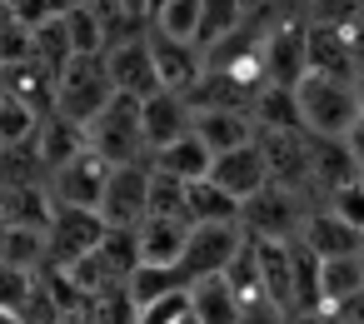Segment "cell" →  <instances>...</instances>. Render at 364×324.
Here are the masks:
<instances>
[{
	"label": "cell",
	"mask_w": 364,
	"mask_h": 324,
	"mask_svg": "<svg viewBox=\"0 0 364 324\" xmlns=\"http://www.w3.org/2000/svg\"><path fill=\"white\" fill-rule=\"evenodd\" d=\"M324 205L344 220V225H354L359 234H364V180H349V185H339L334 195H324Z\"/></svg>",
	"instance_id": "836d02e7"
},
{
	"label": "cell",
	"mask_w": 364,
	"mask_h": 324,
	"mask_svg": "<svg viewBox=\"0 0 364 324\" xmlns=\"http://www.w3.org/2000/svg\"><path fill=\"white\" fill-rule=\"evenodd\" d=\"M359 180H364V175H359Z\"/></svg>",
	"instance_id": "681fc988"
},
{
	"label": "cell",
	"mask_w": 364,
	"mask_h": 324,
	"mask_svg": "<svg viewBox=\"0 0 364 324\" xmlns=\"http://www.w3.org/2000/svg\"><path fill=\"white\" fill-rule=\"evenodd\" d=\"M180 314H190V289H175V294H160V299L140 304L135 324H175Z\"/></svg>",
	"instance_id": "e575fe53"
},
{
	"label": "cell",
	"mask_w": 364,
	"mask_h": 324,
	"mask_svg": "<svg viewBox=\"0 0 364 324\" xmlns=\"http://www.w3.org/2000/svg\"><path fill=\"white\" fill-rule=\"evenodd\" d=\"M105 215L100 210H80V205H55L46 239H50V264H75L80 254H90L105 239Z\"/></svg>",
	"instance_id": "52a82bcc"
},
{
	"label": "cell",
	"mask_w": 364,
	"mask_h": 324,
	"mask_svg": "<svg viewBox=\"0 0 364 324\" xmlns=\"http://www.w3.org/2000/svg\"><path fill=\"white\" fill-rule=\"evenodd\" d=\"M175 324H200V314H195V304H190V314H180Z\"/></svg>",
	"instance_id": "ee69618b"
},
{
	"label": "cell",
	"mask_w": 364,
	"mask_h": 324,
	"mask_svg": "<svg viewBox=\"0 0 364 324\" xmlns=\"http://www.w3.org/2000/svg\"><path fill=\"white\" fill-rule=\"evenodd\" d=\"M210 180H215V185H225V190L245 205L250 195H259V190L269 185V160H264V145H259V140H250V145H240V150L215 155Z\"/></svg>",
	"instance_id": "8fae6325"
},
{
	"label": "cell",
	"mask_w": 364,
	"mask_h": 324,
	"mask_svg": "<svg viewBox=\"0 0 364 324\" xmlns=\"http://www.w3.org/2000/svg\"><path fill=\"white\" fill-rule=\"evenodd\" d=\"M11 230V220H6V205H0V234H6Z\"/></svg>",
	"instance_id": "f6af8a7d"
},
{
	"label": "cell",
	"mask_w": 364,
	"mask_h": 324,
	"mask_svg": "<svg viewBox=\"0 0 364 324\" xmlns=\"http://www.w3.org/2000/svg\"><path fill=\"white\" fill-rule=\"evenodd\" d=\"M150 165L160 170V175H170V180H185V185H195V180H205L210 175V165H215V150L190 130V135H180V140H170V145H160V150H150Z\"/></svg>",
	"instance_id": "e0dca14e"
},
{
	"label": "cell",
	"mask_w": 364,
	"mask_h": 324,
	"mask_svg": "<svg viewBox=\"0 0 364 324\" xmlns=\"http://www.w3.org/2000/svg\"><path fill=\"white\" fill-rule=\"evenodd\" d=\"M41 110H31L26 100H16V95H6L0 90V145H21V140H36V130H41Z\"/></svg>",
	"instance_id": "83f0119b"
},
{
	"label": "cell",
	"mask_w": 364,
	"mask_h": 324,
	"mask_svg": "<svg viewBox=\"0 0 364 324\" xmlns=\"http://www.w3.org/2000/svg\"><path fill=\"white\" fill-rule=\"evenodd\" d=\"M0 259L41 274V269L50 264V239H46V230H36V225H11L6 234H0Z\"/></svg>",
	"instance_id": "d4e9b609"
},
{
	"label": "cell",
	"mask_w": 364,
	"mask_h": 324,
	"mask_svg": "<svg viewBox=\"0 0 364 324\" xmlns=\"http://www.w3.org/2000/svg\"><path fill=\"white\" fill-rule=\"evenodd\" d=\"M36 269H21V264H6L0 259V309H26V299H31V289H36Z\"/></svg>",
	"instance_id": "d6a6232c"
},
{
	"label": "cell",
	"mask_w": 364,
	"mask_h": 324,
	"mask_svg": "<svg viewBox=\"0 0 364 324\" xmlns=\"http://www.w3.org/2000/svg\"><path fill=\"white\" fill-rule=\"evenodd\" d=\"M160 6H165V0H150V16H155V11H160Z\"/></svg>",
	"instance_id": "7dc6e473"
},
{
	"label": "cell",
	"mask_w": 364,
	"mask_h": 324,
	"mask_svg": "<svg viewBox=\"0 0 364 324\" xmlns=\"http://www.w3.org/2000/svg\"><path fill=\"white\" fill-rule=\"evenodd\" d=\"M65 31H70L75 55H105V31H100L95 11H90V0H80V6L65 16Z\"/></svg>",
	"instance_id": "f1b7e54d"
},
{
	"label": "cell",
	"mask_w": 364,
	"mask_h": 324,
	"mask_svg": "<svg viewBox=\"0 0 364 324\" xmlns=\"http://www.w3.org/2000/svg\"><path fill=\"white\" fill-rule=\"evenodd\" d=\"M240 6H245V11L255 16V11H264V6H274V0H240Z\"/></svg>",
	"instance_id": "60d3db41"
},
{
	"label": "cell",
	"mask_w": 364,
	"mask_h": 324,
	"mask_svg": "<svg viewBox=\"0 0 364 324\" xmlns=\"http://www.w3.org/2000/svg\"><path fill=\"white\" fill-rule=\"evenodd\" d=\"M359 259H364V249H359Z\"/></svg>",
	"instance_id": "c3c4849f"
},
{
	"label": "cell",
	"mask_w": 364,
	"mask_h": 324,
	"mask_svg": "<svg viewBox=\"0 0 364 324\" xmlns=\"http://www.w3.org/2000/svg\"><path fill=\"white\" fill-rule=\"evenodd\" d=\"M309 210H314L309 195H299V190L269 180L259 195H250V200L240 205V225H245V234H255V239H299Z\"/></svg>",
	"instance_id": "3957f363"
},
{
	"label": "cell",
	"mask_w": 364,
	"mask_h": 324,
	"mask_svg": "<svg viewBox=\"0 0 364 324\" xmlns=\"http://www.w3.org/2000/svg\"><path fill=\"white\" fill-rule=\"evenodd\" d=\"M309 70L314 75H334V80H354L359 75V60L349 50V36L334 31V26H309Z\"/></svg>",
	"instance_id": "d6986e66"
},
{
	"label": "cell",
	"mask_w": 364,
	"mask_h": 324,
	"mask_svg": "<svg viewBox=\"0 0 364 324\" xmlns=\"http://www.w3.org/2000/svg\"><path fill=\"white\" fill-rule=\"evenodd\" d=\"M245 239H250V234H245V225H240V220H230V225H195V230H190L185 254L175 259L180 284L190 289V284H200V279L230 274V264L240 259Z\"/></svg>",
	"instance_id": "277c9868"
},
{
	"label": "cell",
	"mask_w": 364,
	"mask_h": 324,
	"mask_svg": "<svg viewBox=\"0 0 364 324\" xmlns=\"http://www.w3.org/2000/svg\"><path fill=\"white\" fill-rule=\"evenodd\" d=\"M299 239H304L319 259H334V254H359V249H364V234H359L354 225H344L329 205H314V210H309V220H304Z\"/></svg>",
	"instance_id": "9a60e30c"
},
{
	"label": "cell",
	"mask_w": 364,
	"mask_h": 324,
	"mask_svg": "<svg viewBox=\"0 0 364 324\" xmlns=\"http://www.w3.org/2000/svg\"><path fill=\"white\" fill-rule=\"evenodd\" d=\"M190 304H195L200 324H245V314H250L245 299H240V289H235L225 274L190 284Z\"/></svg>",
	"instance_id": "ffe728a7"
},
{
	"label": "cell",
	"mask_w": 364,
	"mask_h": 324,
	"mask_svg": "<svg viewBox=\"0 0 364 324\" xmlns=\"http://www.w3.org/2000/svg\"><path fill=\"white\" fill-rule=\"evenodd\" d=\"M250 21V11L240 6V0H205V16H200V45H220L225 36H235L240 26Z\"/></svg>",
	"instance_id": "4316f807"
},
{
	"label": "cell",
	"mask_w": 364,
	"mask_h": 324,
	"mask_svg": "<svg viewBox=\"0 0 364 324\" xmlns=\"http://www.w3.org/2000/svg\"><path fill=\"white\" fill-rule=\"evenodd\" d=\"M279 6H289V11H304V0H279Z\"/></svg>",
	"instance_id": "bcb514c9"
},
{
	"label": "cell",
	"mask_w": 364,
	"mask_h": 324,
	"mask_svg": "<svg viewBox=\"0 0 364 324\" xmlns=\"http://www.w3.org/2000/svg\"><path fill=\"white\" fill-rule=\"evenodd\" d=\"M195 135H200L215 155H225V150H240V145L259 140V125H255V115H245V110H195Z\"/></svg>",
	"instance_id": "ac0fdd59"
},
{
	"label": "cell",
	"mask_w": 364,
	"mask_h": 324,
	"mask_svg": "<svg viewBox=\"0 0 364 324\" xmlns=\"http://www.w3.org/2000/svg\"><path fill=\"white\" fill-rule=\"evenodd\" d=\"M190 220L185 215H145L140 220V264H175L190 244Z\"/></svg>",
	"instance_id": "5bb4252c"
},
{
	"label": "cell",
	"mask_w": 364,
	"mask_h": 324,
	"mask_svg": "<svg viewBox=\"0 0 364 324\" xmlns=\"http://www.w3.org/2000/svg\"><path fill=\"white\" fill-rule=\"evenodd\" d=\"M36 55V26H26V21H6L0 26V70L6 65H21V60H31Z\"/></svg>",
	"instance_id": "1f68e13d"
},
{
	"label": "cell",
	"mask_w": 364,
	"mask_h": 324,
	"mask_svg": "<svg viewBox=\"0 0 364 324\" xmlns=\"http://www.w3.org/2000/svg\"><path fill=\"white\" fill-rule=\"evenodd\" d=\"M105 70H110L115 95H135V100H145V95H155V90H160L155 55H150V36L110 45V50H105Z\"/></svg>",
	"instance_id": "30bf717a"
},
{
	"label": "cell",
	"mask_w": 364,
	"mask_h": 324,
	"mask_svg": "<svg viewBox=\"0 0 364 324\" xmlns=\"http://www.w3.org/2000/svg\"><path fill=\"white\" fill-rule=\"evenodd\" d=\"M0 324H26V319H21L16 309H0Z\"/></svg>",
	"instance_id": "b9f144b4"
},
{
	"label": "cell",
	"mask_w": 364,
	"mask_h": 324,
	"mask_svg": "<svg viewBox=\"0 0 364 324\" xmlns=\"http://www.w3.org/2000/svg\"><path fill=\"white\" fill-rule=\"evenodd\" d=\"M329 319H334V324H364V289L349 294L339 309H329Z\"/></svg>",
	"instance_id": "8d00e7d4"
},
{
	"label": "cell",
	"mask_w": 364,
	"mask_h": 324,
	"mask_svg": "<svg viewBox=\"0 0 364 324\" xmlns=\"http://www.w3.org/2000/svg\"><path fill=\"white\" fill-rule=\"evenodd\" d=\"M36 60H46L50 70H65V65L75 60V45H70L65 21H46V26H36Z\"/></svg>",
	"instance_id": "f546056e"
},
{
	"label": "cell",
	"mask_w": 364,
	"mask_h": 324,
	"mask_svg": "<svg viewBox=\"0 0 364 324\" xmlns=\"http://www.w3.org/2000/svg\"><path fill=\"white\" fill-rule=\"evenodd\" d=\"M150 55H155V75H160V90H195L210 70L205 60V45L200 40H175V36H160L150 31Z\"/></svg>",
	"instance_id": "ba28073f"
},
{
	"label": "cell",
	"mask_w": 364,
	"mask_h": 324,
	"mask_svg": "<svg viewBox=\"0 0 364 324\" xmlns=\"http://www.w3.org/2000/svg\"><path fill=\"white\" fill-rule=\"evenodd\" d=\"M105 180H110V160H100L95 150H85V155H75L70 165L50 170V195H55V205H80V210H100Z\"/></svg>",
	"instance_id": "9c48e42d"
},
{
	"label": "cell",
	"mask_w": 364,
	"mask_h": 324,
	"mask_svg": "<svg viewBox=\"0 0 364 324\" xmlns=\"http://www.w3.org/2000/svg\"><path fill=\"white\" fill-rule=\"evenodd\" d=\"M115 100V85H110V70H105V55H75L65 70H60V100L55 110L90 125L105 105Z\"/></svg>",
	"instance_id": "5b68a950"
},
{
	"label": "cell",
	"mask_w": 364,
	"mask_h": 324,
	"mask_svg": "<svg viewBox=\"0 0 364 324\" xmlns=\"http://www.w3.org/2000/svg\"><path fill=\"white\" fill-rule=\"evenodd\" d=\"M11 16H16V11H11V0H0V26H6Z\"/></svg>",
	"instance_id": "7bdbcfd3"
},
{
	"label": "cell",
	"mask_w": 364,
	"mask_h": 324,
	"mask_svg": "<svg viewBox=\"0 0 364 324\" xmlns=\"http://www.w3.org/2000/svg\"><path fill=\"white\" fill-rule=\"evenodd\" d=\"M200 16H205V0H165L150 16V31L175 36V40H200Z\"/></svg>",
	"instance_id": "484cf974"
},
{
	"label": "cell",
	"mask_w": 364,
	"mask_h": 324,
	"mask_svg": "<svg viewBox=\"0 0 364 324\" xmlns=\"http://www.w3.org/2000/svg\"><path fill=\"white\" fill-rule=\"evenodd\" d=\"M36 145H41L46 170H60V165H70L75 155L90 150V130H85L80 120H70V115L50 110V115L41 120V130H36Z\"/></svg>",
	"instance_id": "2e32d148"
},
{
	"label": "cell",
	"mask_w": 364,
	"mask_h": 324,
	"mask_svg": "<svg viewBox=\"0 0 364 324\" xmlns=\"http://www.w3.org/2000/svg\"><path fill=\"white\" fill-rule=\"evenodd\" d=\"M90 150L110 165H150V140H145V115L135 95H115L90 125Z\"/></svg>",
	"instance_id": "7a4b0ae2"
},
{
	"label": "cell",
	"mask_w": 364,
	"mask_h": 324,
	"mask_svg": "<svg viewBox=\"0 0 364 324\" xmlns=\"http://www.w3.org/2000/svg\"><path fill=\"white\" fill-rule=\"evenodd\" d=\"M150 165H110L100 195V215L110 230H140V220L150 215Z\"/></svg>",
	"instance_id": "8992f818"
},
{
	"label": "cell",
	"mask_w": 364,
	"mask_h": 324,
	"mask_svg": "<svg viewBox=\"0 0 364 324\" xmlns=\"http://www.w3.org/2000/svg\"><path fill=\"white\" fill-rule=\"evenodd\" d=\"M364 289V259L359 254H334L319 264V299H324V314L339 309L349 294Z\"/></svg>",
	"instance_id": "cb8c5ba5"
},
{
	"label": "cell",
	"mask_w": 364,
	"mask_h": 324,
	"mask_svg": "<svg viewBox=\"0 0 364 324\" xmlns=\"http://www.w3.org/2000/svg\"><path fill=\"white\" fill-rule=\"evenodd\" d=\"M309 26H334V31H349L354 21H364V0H304L299 11Z\"/></svg>",
	"instance_id": "4dcf8cb0"
},
{
	"label": "cell",
	"mask_w": 364,
	"mask_h": 324,
	"mask_svg": "<svg viewBox=\"0 0 364 324\" xmlns=\"http://www.w3.org/2000/svg\"><path fill=\"white\" fill-rule=\"evenodd\" d=\"M185 215H190V225H230V220H240V200H235L225 185H215V180L205 175V180L190 185Z\"/></svg>",
	"instance_id": "603a6c76"
},
{
	"label": "cell",
	"mask_w": 364,
	"mask_h": 324,
	"mask_svg": "<svg viewBox=\"0 0 364 324\" xmlns=\"http://www.w3.org/2000/svg\"><path fill=\"white\" fill-rule=\"evenodd\" d=\"M344 145H349V155H354V165H359V175H364V120H354V130L344 135Z\"/></svg>",
	"instance_id": "74e56055"
},
{
	"label": "cell",
	"mask_w": 364,
	"mask_h": 324,
	"mask_svg": "<svg viewBox=\"0 0 364 324\" xmlns=\"http://www.w3.org/2000/svg\"><path fill=\"white\" fill-rule=\"evenodd\" d=\"M250 115H255L259 130H304L294 85H269V80H264L259 95H255V105H250Z\"/></svg>",
	"instance_id": "7402d4cb"
},
{
	"label": "cell",
	"mask_w": 364,
	"mask_h": 324,
	"mask_svg": "<svg viewBox=\"0 0 364 324\" xmlns=\"http://www.w3.org/2000/svg\"><path fill=\"white\" fill-rule=\"evenodd\" d=\"M80 6V0H16V21H26V26H46V21H65L70 11Z\"/></svg>",
	"instance_id": "d590c367"
},
{
	"label": "cell",
	"mask_w": 364,
	"mask_h": 324,
	"mask_svg": "<svg viewBox=\"0 0 364 324\" xmlns=\"http://www.w3.org/2000/svg\"><path fill=\"white\" fill-rule=\"evenodd\" d=\"M140 115H145L150 150H160V145H170V140H180V135L195 130V105H190L185 90H155V95H145L140 100Z\"/></svg>",
	"instance_id": "7c38bea8"
},
{
	"label": "cell",
	"mask_w": 364,
	"mask_h": 324,
	"mask_svg": "<svg viewBox=\"0 0 364 324\" xmlns=\"http://www.w3.org/2000/svg\"><path fill=\"white\" fill-rule=\"evenodd\" d=\"M0 205H6L11 225H36V230H46L55 215L50 185H0Z\"/></svg>",
	"instance_id": "44dd1931"
},
{
	"label": "cell",
	"mask_w": 364,
	"mask_h": 324,
	"mask_svg": "<svg viewBox=\"0 0 364 324\" xmlns=\"http://www.w3.org/2000/svg\"><path fill=\"white\" fill-rule=\"evenodd\" d=\"M289 324H334L329 314H299V319H289Z\"/></svg>",
	"instance_id": "ab89813d"
},
{
	"label": "cell",
	"mask_w": 364,
	"mask_h": 324,
	"mask_svg": "<svg viewBox=\"0 0 364 324\" xmlns=\"http://www.w3.org/2000/svg\"><path fill=\"white\" fill-rule=\"evenodd\" d=\"M0 90L6 95H16V100H26L31 110H41V115H50L55 110V100H60V70H50L46 60H21V65H6L0 70Z\"/></svg>",
	"instance_id": "4fadbf2b"
},
{
	"label": "cell",
	"mask_w": 364,
	"mask_h": 324,
	"mask_svg": "<svg viewBox=\"0 0 364 324\" xmlns=\"http://www.w3.org/2000/svg\"><path fill=\"white\" fill-rule=\"evenodd\" d=\"M344 36H349V50H354V60H359V70H364V21H354Z\"/></svg>",
	"instance_id": "f35d334b"
},
{
	"label": "cell",
	"mask_w": 364,
	"mask_h": 324,
	"mask_svg": "<svg viewBox=\"0 0 364 324\" xmlns=\"http://www.w3.org/2000/svg\"><path fill=\"white\" fill-rule=\"evenodd\" d=\"M299 95V120H304V135H329V140H344L359 120V90L354 80H334V75H304L294 85Z\"/></svg>",
	"instance_id": "6da1fadb"
}]
</instances>
